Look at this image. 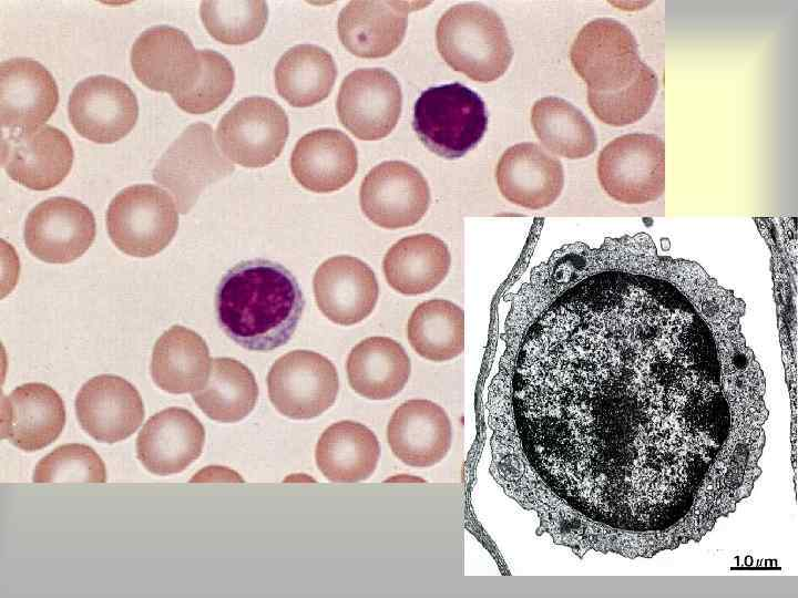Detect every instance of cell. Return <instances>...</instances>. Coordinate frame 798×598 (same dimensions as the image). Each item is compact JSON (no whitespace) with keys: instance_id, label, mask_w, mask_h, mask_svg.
I'll return each mask as SVG.
<instances>
[{"instance_id":"5","label":"cell","mask_w":798,"mask_h":598,"mask_svg":"<svg viewBox=\"0 0 798 598\" xmlns=\"http://www.w3.org/2000/svg\"><path fill=\"white\" fill-rule=\"evenodd\" d=\"M178 227V209L163 188L137 184L122 189L106 210L112 243L133 257H150L163 250Z\"/></svg>"},{"instance_id":"25","label":"cell","mask_w":798,"mask_h":598,"mask_svg":"<svg viewBox=\"0 0 798 598\" xmlns=\"http://www.w3.org/2000/svg\"><path fill=\"white\" fill-rule=\"evenodd\" d=\"M412 9L408 2L350 1L338 16L339 39L357 56H387L402 42Z\"/></svg>"},{"instance_id":"37","label":"cell","mask_w":798,"mask_h":598,"mask_svg":"<svg viewBox=\"0 0 798 598\" xmlns=\"http://www.w3.org/2000/svg\"><path fill=\"white\" fill-rule=\"evenodd\" d=\"M34 483H104L106 470L100 455L89 445L58 446L41 458L33 471Z\"/></svg>"},{"instance_id":"13","label":"cell","mask_w":798,"mask_h":598,"mask_svg":"<svg viewBox=\"0 0 798 598\" xmlns=\"http://www.w3.org/2000/svg\"><path fill=\"white\" fill-rule=\"evenodd\" d=\"M402 94L398 80L380 68L357 69L341 82L336 109L341 124L356 137L376 141L396 127Z\"/></svg>"},{"instance_id":"29","label":"cell","mask_w":798,"mask_h":598,"mask_svg":"<svg viewBox=\"0 0 798 598\" xmlns=\"http://www.w3.org/2000/svg\"><path fill=\"white\" fill-rule=\"evenodd\" d=\"M211 362L207 344L198 333L173 326L154 344L151 374L168 393L194 392L207 381Z\"/></svg>"},{"instance_id":"17","label":"cell","mask_w":798,"mask_h":598,"mask_svg":"<svg viewBox=\"0 0 798 598\" xmlns=\"http://www.w3.org/2000/svg\"><path fill=\"white\" fill-rule=\"evenodd\" d=\"M81 427L94 440L115 443L142 424L144 405L139 391L125 379L100 374L86 381L75 398Z\"/></svg>"},{"instance_id":"34","label":"cell","mask_w":798,"mask_h":598,"mask_svg":"<svg viewBox=\"0 0 798 598\" xmlns=\"http://www.w3.org/2000/svg\"><path fill=\"white\" fill-rule=\"evenodd\" d=\"M657 91L656 73L642 62L627 84L607 92L587 90V103L601 122L615 127L626 126L647 114Z\"/></svg>"},{"instance_id":"28","label":"cell","mask_w":798,"mask_h":598,"mask_svg":"<svg viewBox=\"0 0 798 598\" xmlns=\"http://www.w3.org/2000/svg\"><path fill=\"white\" fill-rule=\"evenodd\" d=\"M380 457L376 434L366 425L339 421L320 435L315 460L323 475L336 483H355L369 478Z\"/></svg>"},{"instance_id":"14","label":"cell","mask_w":798,"mask_h":598,"mask_svg":"<svg viewBox=\"0 0 798 598\" xmlns=\"http://www.w3.org/2000/svg\"><path fill=\"white\" fill-rule=\"evenodd\" d=\"M24 244L38 259L68 264L82 256L95 238L93 213L70 197H51L33 207L23 229Z\"/></svg>"},{"instance_id":"21","label":"cell","mask_w":798,"mask_h":598,"mask_svg":"<svg viewBox=\"0 0 798 598\" xmlns=\"http://www.w3.org/2000/svg\"><path fill=\"white\" fill-rule=\"evenodd\" d=\"M495 181L510 203L532 210L551 206L564 187L562 163L535 143H518L500 157Z\"/></svg>"},{"instance_id":"35","label":"cell","mask_w":798,"mask_h":598,"mask_svg":"<svg viewBox=\"0 0 798 598\" xmlns=\"http://www.w3.org/2000/svg\"><path fill=\"white\" fill-rule=\"evenodd\" d=\"M200 16L217 41L239 45L260 35L268 19L265 1H202Z\"/></svg>"},{"instance_id":"30","label":"cell","mask_w":798,"mask_h":598,"mask_svg":"<svg viewBox=\"0 0 798 598\" xmlns=\"http://www.w3.org/2000/svg\"><path fill=\"white\" fill-rule=\"evenodd\" d=\"M278 94L291 106L308 107L331 92L337 68L331 54L315 44H298L287 50L275 70Z\"/></svg>"},{"instance_id":"1","label":"cell","mask_w":798,"mask_h":598,"mask_svg":"<svg viewBox=\"0 0 798 598\" xmlns=\"http://www.w3.org/2000/svg\"><path fill=\"white\" fill-rule=\"evenodd\" d=\"M716 341L668 281L607 271L530 329L513 379L525 453L551 486L598 478L637 440L704 427L724 404Z\"/></svg>"},{"instance_id":"16","label":"cell","mask_w":798,"mask_h":598,"mask_svg":"<svg viewBox=\"0 0 798 598\" xmlns=\"http://www.w3.org/2000/svg\"><path fill=\"white\" fill-rule=\"evenodd\" d=\"M130 60L141 83L171 96L185 90L201 66L200 50L188 35L166 24L143 31L132 45Z\"/></svg>"},{"instance_id":"33","label":"cell","mask_w":798,"mask_h":598,"mask_svg":"<svg viewBox=\"0 0 798 598\" xmlns=\"http://www.w3.org/2000/svg\"><path fill=\"white\" fill-rule=\"evenodd\" d=\"M407 339L421 358L432 362L450 361L464 350V312L447 299L419 303L407 323Z\"/></svg>"},{"instance_id":"10","label":"cell","mask_w":798,"mask_h":598,"mask_svg":"<svg viewBox=\"0 0 798 598\" xmlns=\"http://www.w3.org/2000/svg\"><path fill=\"white\" fill-rule=\"evenodd\" d=\"M570 60L587 90L596 92L627 84L642 63L631 30L611 18L592 20L579 31Z\"/></svg>"},{"instance_id":"22","label":"cell","mask_w":798,"mask_h":598,"mask_svg":"<svg viewBox=\"0 0 798 598\" xmlns=\"http://www.w3.org/2000/svg\"><path fill=\"white\" fill-rule=\"evenodd\" d=\"M64 424V402L48 384L25 383L1 400V437L22 451L50 445Z\"/></svg>"},{"instance_id":"27","label":"cell","mask_w":798,"mask_h":598,"mask_svg":"<svg viewBox=\"0 0 798 598\" xmlns=\"http://www.w3.org/2000/svg\"><path fill=\"white\" fill-rule=\"evenodd\" d=\"M347 375L351 389L369 400H389L402 391L410 372L403 347L389 337H369L350 351Z\"/></svg>"},{"instance_id":"31","label":"cell","mask_w":798,"mask_h":598,"mask_svg":"<svg viewBox=\"0 0 798 598\" xmlns=\"http://www.w3.org/2000/svg\"><path fill=\"white\" fill-rule=\"evenodd\" d=\"M197 406L212 420L235 423L255 408L258 385L253 372L233 358H214L205 384L192 392Z\"/></svg>"},{"instance_id":"26","label":"cell","mask_w":798,"mask_h":598,"mask_svg":"<svg viewBox=\"0 0 798 598\" xmlns=\"http://www.w3.org/2000/svg\"><path fill=\"white\" fill-rule=\"evenodd\" d=\"M450 267L448 245L427 233L401 238L388 249L382 261L387 283L406 296L432 291L446 279Z\"/></svg>"},{"instance_id":"19","label":"cell","mask_w":798,"mask_h":598,"mask_svg":"<svg viewBox=\"0 0 798 598\" xmlns=\"http://www.w3.org/2000/svg\"><path fill=\"white\" fill-rule=\"evenodd\" d=\"M452 424L446 410L426 399L401 403L391 414L387 440L393 455L411 467L441 462L452 445Z\"/></svg>"},{"instance_id":"8","label":"cell","mask_w":798,"mask_h":598,"mask_svg":"<svg viewBox=\"0 0 798 598\" xmlns=\"http://www.w3.org/2000/svg\"><path fill=\"white\" fill-rule=\"evenodd\" d=\"M288 134V117L279 104L268 97L248 96L221 118L216 143L231 162L263 167L279 156Z\"/></svg>"},{"instance_id":"15","label":"cell","mask_w":798,"mask_h":598,"mask_svg":"<svg viewBox=\"0 0 798 598\" xmlns=\"http://www.w3.org/2000/svg\"><path fill=\"white\" fill-rule=\"evenodd\" d=\"M69 120L83 137L99 144L114 143L127 135L139 116L134 92L121 80L92 75L80 81L68 102Z\"/></svg>"},{"instance_id":"7","label":"cell","mask_w":798,"mask_h":598,"mask_svg":"<svg viewBox=\"0 0 798 598\" xmlns=\"http://www.w3.org/2000/svg\"><path fill=\"white\" fill-rule=\"evenodd\" d=\"M235 169L217 146L209 124L188 125L157 159L154 181L173 197L178 213L186 214L202 192Z\"/></svg>"},{"instance_id":"6","label":"cell","mask_w":798,"mask_h":598,"mask_svg":"<svg viewBox=\"0 0 798 598\" xmlns=\"http://www.w3.org/2000/svg\"><path fill=\"white\" fill-rule=\"evenodd\" d=\"M596 172L602 189L615 202H654L665 190L664 141L647 133L618 136L600 152Z\"/></svg>"},{"instance_id":"20","label":"cell","mask_w":798,"mask_h":598,"mask_svg":"<svg viewBox=\"0 0 798 598\" xmlns=\"http://www.w3.org/2000/svg\"><path fill=\"white\" fill-rule=\"evenodd\" d=\"M205 430L188 410L164 409L151 416L136 439L142 465L160 476L181 473L202 454Z\"/></svg>"},{"instance_id":"12","label":"cell","mask_w":798,"mask_h":598,"mask_svg":"<svg viewBox=\"0 0 798 598\" xmlns=\"http://www.w3.org/2000/svg\"><path fill=\"white\" fill-rule=\"evenodd\" d=\"M431 202L421 172L402 161H386L372 167L360 185L359 203L365 216L386 229L417 224Z\"/></svg>"},{"instance_id":"11","label":"cell","mask_w":798,"mask_h":598,"mask_svg":"<svg viewBox=\"0 0 798 598\" xmlns=\"http://www.w3.org/2000/svg\"><path fill=\"white\" fill-rule=\"evenodd\" d=\"M73 147L64 132L42 124L1 132V165L8 176L33 190L59 185L73 164Z\"/></svg>"},{"instance_id":"36","label":"cell","mask_w":798,"mask_h":598,"mask_svg":"<svg viewBox=\"0 0 798 598\" xmlns=\"http://www.w3.org/2000/svg\"><path fill=\"white\" fill-rule=\"evenodd\" d=\"M201 66L192 83L172 96L176 105L192 114L217 109L231 94L235 73L231 62L214 50H200Z\"/></svg>"},{"instance_id":"18","label":"cell","mask_w":798,"mask_h":598,"mask_svg":"<svg viewBox=\"0 0 798 598\" xmlns=\"http://www.w3.org/2000/svg\"><path fill=\"white\" fill-rule=\"evenodd\" d=\"M317 307L334 323L351 326L370 316L379 286L374 270L359 258L341 255L325 260L314 276Z\"/></svg>"},{"instance_id":"3","label":"cell","mask_w":798,"mask_h":598,"mask_svg":"<svg viewBox=\"0 0 798 598\" xmlns=\"http://www.w3.org/2000/svg\"><path fill=\"white\" fill-rule=\"evenodd\" d=\"M437 48L454 71L477 82H492L508 70L513 49L499 14L479 3L448 9L436 29Z\"/></svg>"},{"instance_id":"23","label":"cell","mask_w":798,"mask_h":598,"mask_svg":"<svg viewBox=\"0 0 798 598\" xmlns=\"http://www.w3.org/2000/svg\"><path fill=\"white\" fill-rule=\"evenodd\" d=\"M59 89L40 62L12 58L0 64V123L2 128L42 125L54 113Z\"/></svg>"},{"instance_id":"2","label":"cell","mask_w":798,"mask_h":598,"mask_svg":"<svg viewBox=\"0 0 798 598\" xmlns=\"http://www.w3.org/2000/svg\"><path fill=\"white\" fill-rule=\"evenodd\" d=\"M305 307L297 279L278 262L242 261L221 279L217 322L225 334L252 351H272L293 337Z\"/></svg>"},{"instance_id":"24","label":"cell","mask_w":798,"mask_h":598,"mask_svg":"<svg viewBox=\"0 0 798 598\" xmlns=\"http://www.w3.org/2000/svg\"><path fill=\"white\" fill-rule=\"evenodd\" d=\"M358 168L357 148L339 130L311 131L295 145L290 171L295 179L314 193H331L346 186Z\"/></svg>"},{"instance_id":"9","label":"cell","mask_w":798,"mask_h":598,"mask_svg":"<svg viewBox=\"0 0 798 598\" xmlns=\"http://www.w3.org/2000/svg\"><path fill=\"white\" fill-rule=\"evenodd\" d=\"M269 400L276 410L294 420L323 414L336 401L338 373L326 357L294 350L278 358L267 375Z\"/></svg>"},{"instance_id":"4","label":"cell","mask_w":798,"mask_h":598,"mask_svg":"<svg viewBox=\"0 0 798 598\" xmlns=\"http://www.w3.org/2000/svg\"><path fill=\"white\" fill-rule=\"evenodd\" d=\"M412 127L432 153L460 158L477 147L487 131L485 104L459 82L431 86L415 103Z\"/></svg>"},{"instance_id":"32","label":"cell","mask_w":798,"mask_h":598,"mask_svg":"<svg viewBox=\"0 0 798 598\" xmlns=\"http://www.w3.org/2000/svg\"><path fill=\"white\" fill-rule=\"evenodd\" d=\"M530 118L541 144L557 156L580 159L597 147L596 133L589 118L564 99H539L532 106Z\"/></svg>"}]
</instances>
